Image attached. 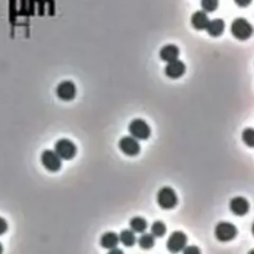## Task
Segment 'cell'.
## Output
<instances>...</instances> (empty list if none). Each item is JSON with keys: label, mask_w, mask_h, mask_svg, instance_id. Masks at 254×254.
Here are the masks:
<instances>
[{"label": "cell", "mask_w": 254, "mask_h": 254, "mask_svg": "<svg viewBox=\"0 0 254 254\" xmlns=\"http://www.w3.org/2000/svg\"><path fill=\"white\" fill-rule=\"evenodd\" d=\"M118 243H119V237L114 232L104 233L101 238V246L106 249L115 248Z\"/></svg>", "instance_id": "cell-15"}, {"label": "cell", "mask_w": 254, "mask_h": 254, "mask_svg": "<svg viewBox=\"0 0 254 254\" xmlns=\"http://www.w3.org/2000/svg\"><path fill=\"white\" fill-rule=\"evenodd\" d=\"M76 86H74L73 82L71 81H63L61 82L60 85L57 86L56 88V94H57L58 98L61 101H65V102H70L76 97Z\"/></svg>", "instance_id": "cell-8"}, {"label": "cell", "mask_w": 254, "mask_h": 254, "mask_svg": "<svg viewBox=\"0 0 254 254\" xmlns=\"http://www.w3.org/2000/svg\"><path fill=\"white\" fill-rule=\"evenodd\" d=\"M41 163L45 169H47L51 172L58 171L61 169V166H62L60 156L52 150H45L41 154Z\"/></svg>", "instance_id": "cell-6"}, {"label": "cell", "mask_w": 254, "mask_h": 254, "mask_svg": "<svg viewBox=\"0 0 254 254\" xmlns=\"http://www.w3.org/2000/svg\"><path fill=\"white\" fill-rule=\"evenodd\" d=\"M208 21L210 19L205 11H196L191 17V25L196 30H205L207 28Z\"/></svg>", "instance_id": "cell-13"}, {"label": "cell", "mask_w": 254, "mask_h": 254, "mask_svg": "<svg viewBox=\"0 0 254 254\" xmlns=\"http://www.w3.org/2000/svg\"><path fill=\"white\" fill-rule=\"evenodd\" d=\"M182 251H183V254H199L200 253V249L195 246L185 247Z\"/></svg>", "instance_id": "cell-22"}, {"label": "cell", "mask_w": 254, "mask_h": 254, "mask_svg": "<svg viewBox=\"0 0 254 254\" xmlns=\"http://www.w3.org/2000/svg\"><path fill=\"white\" fill-rule=\"evenodd\" d=\"M158 205L163 208V210H172L178 205V195L171 187H163L160 191L158 192Z\"/></svg>", "instance_id": "cell-2"}, {"label": "cell", "mask_w": 254, "mask_h": 254, "mask_svg": "<svg viewBox=\"0 0 254 254\" xmlns=\"http://www.w3.org/2000/svg\"><path fill=\"white\" fill-rule=\"evenodd\" d=\"M242 138H243V142L246 143L248 146L253 148L254 146V130L252 128L246 129V130L243 131V135H242Z\"/></svg>", "instance_id": "cell-21"}, {"label": "cell", "mask_w": 254, "mask_h": 254, "mask_svg": "<svg viewBox=\"0 0 254 254\" xmlns=\"http://www.w3.org/2000/svg\"><path fill=\"white\" fill-rule=\"evenodd\" d=\"M186 72V66L182 61L175 60L171 62H167V66L165 67V74L169 78L178 79L182 77Z\"/></svg>", "instance_id": "cell-10"}, {"label": "cell", "mask_w": 254, "mask_h": 254, "mask_svg": "<svg viewBox=\"0 0 254 254\" xmlns=\"http://www.w3.org/2000/svg\"><path fill=\"white\" fill-rule=\"evenodd\" d=\"M55 153L60 156L61 160H71L76 156V145L69 139H61L55 144Z\"/></svg>", "instance_id": "cell-4"}, {"label": "cell", "mask_w": 254, "mask_h": 254, "mask_svg": "<svg viewBox=\"0 0 254 254\" xmlns=\"http://www.w3.org/2000/svg\"><path fill=\"white\" fill-rule=\"evenodd\" d=\"M215 236L221 242L232 240L237 236V227L230 222H219L215 228Z\"/></svg>", "instance_id": "cell-5"}, {"label": "cell", "mask_w": 254, "mask_h": 254, "mask_svg": "<svg viewBox=\"0 0 254 254\" xmlns=\"http://www.w3.org/2000/svg\"><path fill=\"white\" fill-rule=\"evenodd\" d=\"M249 202L247 201L244 197H235V199L231 200L230 202V210L232 211L233 215H236V216H244V215H247L249 211Z\"/></svg>", "instance_id": "cell-11"}, {"label": "cell", "mask_w": 254, "mask_h": 254, "mask_svg": "<svg viewBox=\"0 0 254 254\" xmlns=\"http://www.w3.org/2000/svg\"><path fill=\"white\" fill-rule=\"evenodd\" d=\"M231 33L238 40H248L253 34V28L252 25L247 21L243 18H238V19L233 20L232 25H231Z\"/></svg>", "instance_id": "cell-1"}, {"label": "cell", "mask_w": 254, "mask_h": 254, "mask_svg": "<svg viewBox=\"0 0 254 254\" xmlns=\"http://www.w3.org/2000/svg\"><path fill=\"white\" fill-rule=\"evenodd\" d=\"M118 237H119V242H122L126 247H133L135 244V242H137L134 232L131 230L122 231Z\"/></svg>", "instance_id": "cell-17"}, {"label": "cell", "mask_w": 254, "mask_h": 254, "mask_svg": "<svg viewBox=\"0 0 254 254\" xmlns=\"http://www.w3.org/2000/svg\"><path fill=\"white\" fill-rule=\"evenodd\" d=\"M235 3L240 8H246L252 3V0H235Z\"/></svg>", "instance_id": "cell-24"}, {"label": "cell", "mask_w": 254, "mask_h": 254, "mask_svg": "<svg viewBox=\"0 0 254 254\" xmlns=\"http://www.w3.org/2000/svg\"><path fill=\"white\" fill-rule=\"evenodd\" d=\"M6 231H8V223H6L5 219L0 217V236L4 235Z\"/></svg>", "instance_id": "cell-23"}, {"label": "cell", "mask_w": 254, "mask_h": 254, "mask_svg": "<svg viewBox=\"0 0 254 254\" xmlns=\"http://www.w3.org/2000/svg\"><path fill=\"white\" fill-rule=\"evenodd\" d=\"M119 149L128 156H137L140 153V145L135 138L124 137L119 142Z\"/></svg>", "instance_id": "cell-9"}, {"label": "cell", "mask_w": 254, "mask_h": 254, "mask_svg": "<svg viewBox=\"0 0 254 254\" xmlns=\"http://www.w3.org/2000/svg\"><path fill=\"white\" fill-rule=\"evenodd\" d=\"M186 243H187V237H186L185 233L176 231L169 237L166 247L171 253H179L185 248Z\"/></svg>", "instance_id": "cell-7"}, {"label": "cell", "mask_w": 254, "mask_h": 254, "mask_svg": "<svg viewBox=\"0 0 254 254\" xmlns=\"http://www.w3.org/2000/svg\"><path fill=\"white\" fill-rule=\"evenodd\" d=\"M0 253H3V246H1V243H0Z\"/></svg>", "instance_id": "cell-25"}, {"label": "cell", "mask_w": 254, "mask_h": 254, "mask_svg": "<svg viewBox=\"0 0 254 254\" xmlns=\"http://www.w3.org/2000/svg\"><path fill=\"white\" fill-rule=\"evenodd\" d=\"M129 226L134 233H143L148 228V222L145 221L143 217H133L129 222Z\"/></svg>", "instance_id": "cell-16"}, {"label": "cell", "mask_w": 254, "mask_h": 254, "mask_svg": "<svg viewBox=\"0 0 254 254\" xmlns=\"http://www.w3.org/2000/svg\"><path fill=\"white\" fill-rule=\"evenodd\" d=\"M201 8L205 13H212L218 8V0H201Z\"/></svg>", "instance_id": "cell-20"}, {"label": "cell", "mask_w": 254, "mask_h": 254, "mask_svg": "<svg viewBox=\"0 0 254 254\" xmlns=\"http://www.w3.org/2000/svg\"><path fill=\"white\" fill-rule=\"evenodd\" d=\"M179 56H180V50L175 45H166L160 50V58L165 62L178 60Z\"/></svg>", "instance_id": "cell-12"}, {"label": "cell", "mask_w": 254, "mask_h": 254, "mask_svg": "<svg viewBox=\"0 0 254 254\" xmlns=\"http://www.w3.org/2000/svg\"><path fill=\"white\" fill-rule=\"evenodd\" d=\"M224 28H226V25H224V21L222 19H215V20H210L208 21L207 28V33L210 34V36L212 37H218L223 34Z\"/></svg>", "instance_id": "cell-14"}, {"label": "cell", "mask_w": 254, "mask_h": 254, "mask_svg": "<svg viewBox=\"0 0 254 254\" xmlns=\"http://www.w3.org/2000/svg\"><path fill=\"white\" fill-rule=\"evenodd\" d=\"M138 240V244L140 246V248L143 249H151L155 244V237H154L151 233H144L143 232L142 237Z\"/></svg>", "instance_id": "cell-18"}, {"label": "cell", "mask_w": 254, "mask_h": 254, "mask_svg": "<svg viewBox=\"0 0 254 254\" xmlns=\"http://www.w3.org/2000/svg\"><path fill=\"white\" fill-rule=\"evenodd\" d=\"M129 133L133 138L137 140H146L149 139L151 134V129L149 124L143 119L131 120L128 128Z\"/></svg>", "instance_id": "cell-3"}, {"label": "cell", "mask_w": 254, "mask_h": 254, "mask_svg": "<svg viewBox=\"0 0 254 254\" xmlns=\"http://www.w3.org/2000/svg\"><path fill=\"white\" fill-rule=\"evenodd\" d=\"M166 233V226L162 221H156L151 224V235L154 237H164Z\"/></svg>", "instance_id": "cell-19"}]
</instances>
